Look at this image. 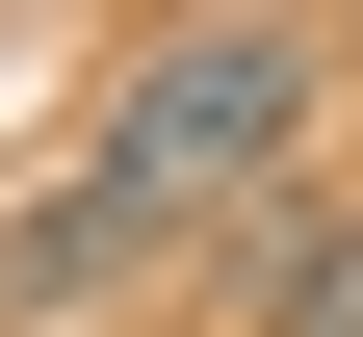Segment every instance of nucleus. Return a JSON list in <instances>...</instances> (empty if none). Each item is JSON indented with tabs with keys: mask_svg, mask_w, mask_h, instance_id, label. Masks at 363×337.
<instances>
[{
	"mask_svg": "<svg viewBox=\"0 0 363 337\" xmlns=\"http://www.w3.org/2000/svg\"><path fill=\"white\" fill-rule=\"evenodd\" d=\"M311 104H337V26H130V53H104V130H78V156H104L156 233H208V208L259 233V208L311 182Z\"/></svg>",
	"mask_w": 363,
	"mask_h": 337,
	"instance_id": "nucleus-1",
	"label": "nucleus"
},
{
	"mask_svg": "<svg viewBox=\"0 0 363 337\" xmlns=\"http://www.w3.org/2000/svg\"><path fill=\"white\" fill-rule=\"evenodd\" d=\"M156 260H182V233L130 208L104 156H52V182H26V208H0V337H78V311H130V285H156Z\"/></svg>",
	"mask_w": 363,
	"mask_h": 337,
	"instance_id": "nucleus-2",
	"label": "nucleus"
},
{
	"mask_svg": "<svg viewBox=\"0 0 363 337\" xmlns=\"http://www.w3.org/2000/svg\"><path fill=\"white\" fill-rule=\"evenodd\" d=\"M234 337H363V182H286L234 233Z\"/></svg>",
	"mask_w": 363,
	"mask_h": 337,
	"instance_id": "nucleus-3",
	"label": "nucleus"
}]
</instances>
